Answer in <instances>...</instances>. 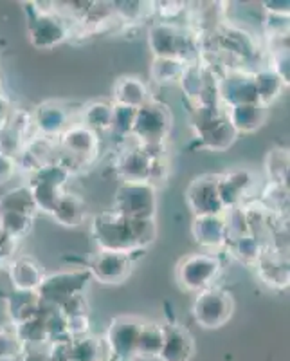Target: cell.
Masks as SVG:
<instances>
[{
  "label": "cell",
  "mask_w": 290,
  "mask_h": 361,
  "mask_svg": "<svg viewBox=\"0 0 290 361\" xmlns=\"http://www.w3.org/2000/svg\"><path fill=\"white\" fill-rule=\"evenodd\" d=\"M94 233L101 250L134 253L153 240L156 224L153 219H134L108 212L94 219Z\"/></svg>",
  "instance_id": "cell-1"
},
{
  "label": "cell",
  "mask_w": 290,
  "mask_h": 361,
  "mask_svg": "<svg viewBox=\"0 0 290 361\" xmlns=\"http://www.w3.org/2000/svg\"><path fill=\"white\" fill-rule=\"evenodd\" d=\"M222 269L220 259L213 253L189 255L177 267V280L186 291H204L211 288Z\"/></svg>",
  "instance_id": "cell-2"
},
{
  "label": "cell",
  "mask_w": 290,
  "mask_h": 361,
  "mask_svg": "<svg viewBox=\"0 0 290 361\" xmlns=\"http://www.w3.org/2000/svg\"><path fill=\"white\" fill-rule=\"evenodd\" d=\"M156 208V186L148 180H125L118 190V214L134 219H153Z\"/></svg>",
  "instance_id": "cell-3"
},
{
  "label": "cell",
  "mask_w": 290,
  "mask_h": 361,
  "mask_svg": "<svg viewBox=\"0 0 290 361\" xmlns=\"http://www.w3.org/2000/svg\"><path fill=\"white\" fill-rule=\"evenodd\" d=\"M170 132V114L159 105H146L135 111L132 135L143 141L141 148H159Z\"/></svg>",
  "instance_id": "cell-4"
},
{
  "label": "cell",
  "mask_w": 290,
  "mask_h": 361,
  "mask_svg": "<svg viewBox=\"0 0 290 361\" xmlns=\"http://www.w3.org/2000/svg\"><path fill=\"white\" fill-rule=\"evenodd\" d=\"M196 322L206 329L222 327L233 314V298L218 288H208L198 293L193 304Z\"/></svg>",
  "instance_id": "cell-5"
},
{
  "label": "cell",
  "mask_w": 290,
  "mask_h": 361,
  "mask_svg": "<svg viewBox=\"0 0 290 361\" xmlns=\"http://www.w3.org/2000/svg\"><path fill=\"white\" fill-rule=\"evenodd\" d=\"M143 322L137 318H118L112 322L108 331V347L112 356L118 360H134L137 357V340H139Z\"/></svg>",
  "instance_id": "cell-6"
},
{
  "label": "cell",
  "mask_w": 290,
  "mask_h": 361,
  "mask_svg": "<svg viewBox=\"0 0 290 361\" xmlns=\"http://www.w3.org/2000/svg\"><path fill=\"white\" fill-rule=\"evenodd\" d=\"M188 204L198 215H222L224 204L218 195V176H202L191 183L186 193Z\"/></svg>",
  "instance_id": "cell-7"
},
{
  "label": "cell",
  "mask_w": 290,
  "mask_h": 361,
  "mask_svg": "<svg viewBox=\"0 0 290 361\" xmlns=\"http://www.w3.org/2000/svg\"><path fill=\"white\" fill-rule=\"evenodd\" d=\"M89 271L103 283H121L132 271V253L99 250L90 260Z\"/></svg>",
  "instance_id": "cell-8"
},
{
  "label": "cell",
  "mask_w": 290,
  "mask_h": 361,
  "mask_svg": "<svg viewBox=\"0 0 290 361\" xmlns=\"http://www.w3.org/2000/svg\"><path fill=\"white\" fill-rule=\"evenodd\" d=\"M195 350L191 334L188 329L179 325H166L164 327L163 349L157 360L160 361H189Z\"/></svg>",
  "instance_id": "cell-9"
},
{
  "label": "cell",
  "mask_w": 290,
  "mask_h": 361,
  "mask_svg": "<svg viewBox=\"0 0 290 361\" xmlns=\"http://www.w3.org/2000/svg\"><path fill=\"white\" fill-rule=\"evenodd\" d=\"M98 145V134L85 125H69L62 134V148L76 159L85 161L94 157Z\"/></svg>",
  "instance_id": "cell-10"
},
{
  "label": "cell",
  "mask_w": 290,
  "mask_h": 361,
  "mask_svg": "<svg viewBox=\"0 0 290 361\" xmlns=\"http://www.w3.org/2000/svg\"><path fill=\"white\" fill-rule=\"evenodd\" d=\"M188 45L184 35L172 24L160 22L150 31V45L157 58H179L182 60V45ZM184 62V60H182Z\"/></svg>",
  "instance_id": "cell-11"
},
{
  "label": "cell",
  "mask_w": 290,
  "mask_h": 361,
  "mask_svg": "<svg viewBox=\"0 0 290 361\" xmlns=\"http://www.w3.org/2000/svg\"><path fill=\"white\" fill-rule=\"evenodd\" d=\"M196 243L206 247H220L229 240L227 222L222 215H198L193 224Z\"/></svg>",
  "instance_id": "cell-12"
},
{
  "label": "cell",
  "mask_w": 290,
  "mask_h": 361,
  "mask_svg": "<svg viewBox=\"0 0 290 361\" xmlns=\"http://www.w3.org/2000/svg\"><path fill=\"white\" fill-rule=\"evenodd\" d=\"M265 107L260 103H241L227 107L225 118L231 127L238 132H254L258 127H262L265 121Z\"/></svg>",
  "instance_id": "cell-13"
},
{
  "label": "cell",
  "mask_w": 290,
  "mask_h": 361,
  "mask_svg": "<svg viewBox=\"0 0 290 361\" xmlns=\"http://www.w3.org/2000/svg\"><path fill=\"white\" fill-rule=\"evenodd\" d=\"M31 38H33V42L40 38L37 42L38 47H53V45L65 40L67 27L62 20L54 18L49 13H42L34 18L33 25H31Z\"/></svg>",
  "instance_id": "cell-14"
},
{
  "label": "cell",
  "mask_w": 290,
  "mask_h": 361,
  "mask_svg": "<svg viewBox=\"0 0 290 361\" xmlns=\"http://www.w3.org/2000/svg\"><path fill=\"white\" fill-rule=\"evenodd\" d=\"M11 280L20 291H34L44 282V273L33 259H17L11 264Z\"/></svg>",
  "instance_id": "cell-15"
},
{
  "label": "cell",
  "mask_w": 290,
  "mask_h": 361,
  "mask_svg": "<svg viewBox=\"0 0 290 361\" xmlns=\"http://www.w3.org/2000/svg\"><path fill=\"white\" fill-rule=\"evenodd\" d=\"M164 327L159 324H144L141 327L139 340H137V357L143 360H157L163 349Z\"/></svg>",
  "instance_id": "cell-16"
},
{
  "label": "cell",
  "mask_w": 290,
  "mask_h": 361,
  "mask_svg": "<svg viewBox=\"0 0 290 361\" xmlns=\"http://www.w3.org/2000/svg\"><path fill=\"white\" fill-rule=\"evenodd\" d=\"M118 105L130 109H141L146 103V87L139 78H121L115 85Z\"/></svg>",
  "instance_id": "cell-17"
},
{
  "label": "cell",
  "mask_w": 290,
  "mask_h": 361,
  "mask_svg": "<svg viewBox=\"0 0 290 361\" xmlns=\"http://www.w3.org/2000/svg\"><path fill=\"white\" fill-rule=\"evenodd\" d=\"M37 125L44 132V137L49 140L54 134H60V132L69 127L67 112L62 107H58V105H44L37 112Z\"/></svg>",
  "instance_id": "cell-18"
},
{
  "label": "cell",
  "mask_w": 290,
  "mask_h": 361,
  "mask_svg": "<svg viewBox=\"0 0 290 361\" xmlns=\"http://www.w3.org/2000/svg\"><path fill=\"white\" fill-rule=\"evenodd\" d=\"M254 85H256L258 103L263 105V107H267L269 103H272L274 99L278 98L282 89L285 87V83H283L272 71L265 69L254 74Z\"/></svg>",
  "instance_id": "cell-19"
},
{
  "label": "cell",
  "mask_w": 290,
  "mask_h": 361,
  "mask_svg": "<svg viewBox=\"0 0 290 361\" xmlns=\"http://www.w3.org/2000/svg\"><path fill=\"white\" fill-rule=\"evenodd\" d=\"M53 214L54 219H58L63 226H78L85 214V208L76 195L62 193V197L58 199L56 206H54Z\"/></svg>",
  "instance_id": "cell-20"
},
{
  "label": "cell",
  "mask_w": 290,
  "mask_h": 361,
  "mask_svg": "<svg viewBox=\"0 0 290 361\" xmlns=\"http://www.w3.org/2000/svg\"><path fill=\"white\" fill-rule=\"evenodd\" d=\"M112 112H114V107H111V105H105V103H94V105L87 107V111L83 112V125L94 132L111 130Z\"/></svg>",
  "instance_id": "cell-21"
},
{
  "label": "cell",
  "mask_w": 290,
  "mask_h": 361,
  "mask_svg": "<svg viewBox=\"0 0 290 361\" xmlns=\"http://www.w3.org/2000/svg\"><path fill=\"white\" fill-rule=\"evenodd\" d=\"M184 63L179 58H157L156 66H153V76L156 82L159 83H172L179 80L184 73Z\"/></svg>",
  "instance_id": "cell-22"
},
{
  "label": "cell",
  "mask_w": 290,
  "mask_h": 361,
  "mask_svg": "<svg viewBox=\"0 0 290 361\" xmlns=\"http://www.w3.org/2000/svg\"><path fill=\"white\" fill-rule=\"evenodd\" d=\"M15 169H17V163L11 156H8L6 152H0V185L8 183L9 177L15 173Z\"/></svg>",
  "instance_id": "cell-23"
},
{
  "label": "cell",
  "mask_w": 290,
  "mask_h": 361,
  "mask_svg": "<svg viewBox=\"0 0 290 361\" xmlns=\"http://www.w3.org/2000/svg\"><path fill=\"white\" fill-rule=\"evenodd\" d=\"M2 259H4V257H2V255H0V266H2Z\"/></svg>",
  "instance_id": "cell-24"
}]
</instances>
